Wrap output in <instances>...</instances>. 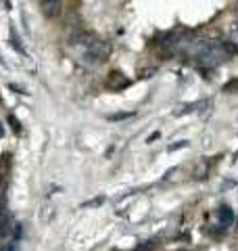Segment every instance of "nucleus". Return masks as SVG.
Returning <instances> with one entry per match:
<instances>
[{
    "label": "nucleus",
    "mask_w": 238,
    "mask_h": 251,
    "mask_svg": "<svg viewBox=\"0 0 238 251\" xmlns=\"http://www.w3.org/2000/svg\"><path fill=\"white\" fill-rule=\"evenodd\" d=\"M134 113H117V115H109V120H125V117H132Z\"/></svg>",
    "instance_id": "obj_11"
},
{
    "label": "nucleus",
    "mask_w": 238,
    "mask_h": 251,
    "mask_svg": "<svg viewBox=\"0 0 238 251\" xmlns=\"http://www.w3.org/2000/svg\"><path fill=\"white\" fill-rule=\"evenodd\" d=\"M0 136H2V128H0Z\"/></svg>",
    "instance_id": "obj_13"
},
{
    "label": "nucleus",
    "mask_w": 238,
    "mask_h": 251,
    "mask_svg": "<svg viewBox=\"0 0 238 251\" xmlns=\"http://www.w3.org/2000/svg\"><path fill=\"white\" fill-rule=\"evenodd\" d=\"M219 222H221V226H232V222H234V214H232V209L230 207H221L219 209Z\"/></svg>",
    "instance_id": "obj_7"
},
{
    "label": "nucleus",
    "mask_w": 238,
    "mask_h": 251,
    "mask_svg": "<svg viewBox=\"0 0 238 251\" xmlns=\"http://www.w3.org/2000/svg\"><path fill=\"white\" fill-rule=\"evenodd\" d=\"M0 251H19V245L15 241H11V243H4V245L0 247Z\"/></svg>",
    "instance_id": "obj_8"
},
{
    "label": "nucleus",
    "mask_w": 238,
    "mask_h": 251,
    "mask_svg": "<svg viewBox=\"0 0 238 251\" xmlns=\"http://www.w3.org/2000/svg\"><path fill=\"white\" fill-rule=\"evenodd\" d=\"M40 9H42V13L48 19H57L63 13V4H61V0H42V2H40Z\"/></svg>",
    "instance_id": "obj_3"
},
{
    "label": "nucleus",
    "mask_w": 238,
    "mask_h": 251,
    "mask_svg": "<svg viewBox=\"0 0 238 251\" xmlns=\"http://www.w3.org/2000/svg\"><path fill=\"white\" fill-rule=\"evenodd\" d=\"M54 216H57V209H54L52 203H44V205L40 207L38 218H40V222H42V224H50L54 220Z\"/></svg>",
    "instance_id": "obj_5"
},
{
    "label": "nucleus",
    "mask_w": 238,
    "mask_h": 251,
    "mask_svg": "<svg viewBox=\"0 0 238 251\" xmlns=\"http://www.w3.org/2000/svg\"><path fill=\"white\" fill-rule=\"evenodd\" d=\"M155 138H159V132H153V134H150V136H148V143H153V140H155Z\"/></svg>",
    "instance_id": "obj_12"
},
{
    "label": "nucleus",
    "mask_w": 238,
    "mask_h": 251,
    "mask_svg": "<svg viewBox=\"0 0 238 251\" xmlns=\"http://www.w3.org/2000/svg\"><path fill=\"white\" fill-rule=\"evenodd\" d=\"M157 74V69H142L140 72V80H148V77H153Z\"/></svg>",
    "instance_id": "obj_10"
},
{
    "label": "nucleus",
    "mask_w": 238,
    "mask_h": 251,
    "mask_svg": "<svg viewBox=\"0 0 238 251\" xmlns=\"http://www.w3.org/2000/svg\"><path fill=\"white\" fill-rule=\"evenodd\" d=\"M226 44L234 52L238 50V17L228 21V25H226Z\"/></svg>",
    "instance_id": "obj_4"
},
{
    "label": "nucleus",
    "mask_w": 238,
    "mask_h": 251,
    "mask_svg": "<svg viewBox=\"0 0 238 251\" xmlns=\"http://www.w3.org/2000/svg\"><path fill=\"white\" fill-rule=\"evenodd\" d=\"M71 46L77 50L79 61L88 63V65H100V63L107 59V54L111 52V46H107L102 40H98L96 36L88 34V31H82V34L73 36Z\"/></svg>",
    "instance_id": "obj_2"
},
{
    "label": "nucleus",
    "mask_w": 238,
    "mask_h": 251,
    "mask_svg": "<svg viewBox=\"0 0 238 251\" xmlns=\"http://www.w3.org/2000/svg\"><path fill=\"white\" fill-rule=\"evenodd\" d=\"M6 214V197H4V191L0 188V216Z\"/></svg>",
    "instance_id": "obj_9"
},
{
    "label": "nucleus",
    "mask_w": 238,
    "mask_h": 251,
    "mask_svg": "<svg viewBox=\"0 0 238 251\" xmlns=\"http://www.w3.org/2000/svg\"><path fill=\"white\" fill-rule=\"evenodd\" d=\"M107 86L111 90H121V88H125L128 86V80L119 74V72H113L111 74V77H109V82H107Z\"/></svg>",
    "instance_id": "obj_6"
},
{
    "label": "nucleus",
    "mask_w": 238,
    "mask_h": 251,
    "mask_svg": "<svg viewBox=\"0 0 238 251\" xmlns=\"http://www.w3.org/2000/svg\"><path fill=\"white\" fill-rule=\"evenodd\" d=\"M178 49L201 67H217L234 52L226 42L217 40H180Z\"/></svg>",
    "instance_id": "obj_1"
}]
</instances>
